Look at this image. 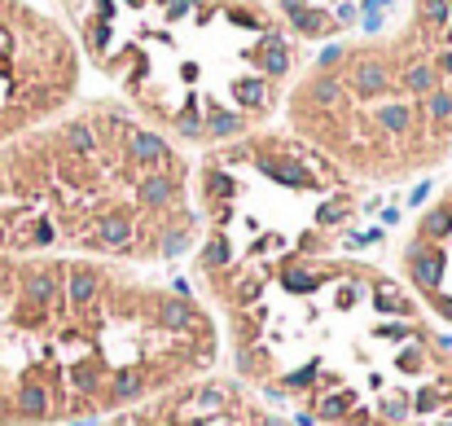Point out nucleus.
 Returning <instances> with one entry per match:
<instances>
[{
    "instance_id": "nucleus-26",
    "label": "nucleus",
    "mask_w": 452,
    "mask_h": 426,
    "mask_svg": "<svg viewBox=\"0 0 452 426\" xmlns=\"http://www.w3.org/2000/svg\"><path fill=\"white\" fill-rule=\"evenodd\" d=\"M343 215H347V211H343V207H338V203H325V207H321V211H316V220H321V224H338V220H343Z\"/></svg>"
},
{
    "instance_id": "nucleus-25",
    "label": "nucleus",
    "mask_w": 452,
    "mask_h": 426,
    "mask_svg": "<svg viewBox=\"0 0 452 426\" xmlns=\"http://www.w3.org/2000/svg\"><path fill=\"white\" fill-rule=\"evenodd\" d=\"M198 405H203V409H224V391L203 387V391H198Z\"/></svg>"
},
{
    "instance_id": "nucleus-35",
    "label": "nucleus",
    "mask_w": 452,
    "mask_h": 426,
    "mask_svg": "<svg viewBox=\"0 0 452 426\" xmlns=\"http://www.w3.org/2000/svg\"><path fill=\"white\" fill-rule=\"evenodd\" d=\"M181 14H189V0H171V5H167V18H181Z\"/></svg>"
},
{
    "instance_id": "nucleus-17",
    "label": "nucleus",
    "mask_w": 452,
    "mask_h": 426,
    "mask_svg": "<svg viewBox=\"0 0 452 426\" xmlns=\"http://www.w3.org/2000/svg\"><path fill=\"white\" fill-rule=\"evenodd\" d=\"M229 264V242L224 238H211L207 246H203V268H224Z\"/></svg>"
},
{
    "instance_id": "nucleus-37",
    "label": "nucleus",
    "mask_w": 452,
    "mask_h": 426,
    "mask_svg": "<svg viewBox=\"0 0 452 426\" xmlns=\"http://www.w3.org/2000/svg\"><path fill=\"white\" fill-rule=\"evenodd\" d=\"M255 294H259V282H246V286H242V304H250Z\"/></svg>"
},
{
    "instance_id": "nucleus-19",
    "label": "nucleus",
    "mask_w": 452,
    "mask_h": 426,
    "mask_svg": "<svg viewBox=\"0 0 452 426\" xmlns=\"http://www.w3.org/2000/svg\"><path fill=\"white\" fill-rule=\"evenodd\" d=\"M426 110H431V119H452V92H443V88L426 92Z\"/></svg>"
},
{
    "instance_id": "nucleus-7",
    "label": "nucleus",
    "mask_w": 452,
    "mask_h": 426,
    "mask_svg": "<svg viewBox=\"0 0 452 426\" xmlns=\"http://www.w3.org/2000/svg\"><path fill=\"white\" fill-rule=\"evenodd\" d=\"M171 193H176V185H171L167 176H145V181L136 185L141 207H167V203H171Z\"/></svg>"
},
{
    "instance_id": "nucleus-9",
    "label": "nucleus",
    "mask_w": 452,
    "mask_h": 426,
    "mask_svg": "<svg viewBox=\"0 0 452 426\" xmlns=\"http://www.w3.org/2000/svg\"><path fill=\"white\" fill-rule=\"evenodd\" d=\"M351 84H356V92H382L387 88V70L378 66V62H360L356 70H351Z\"/></svg>"
},
{
    "instance_id": "nucleus-32",
    "label": "nucleus",
    "mask_w": 452,
    "mask_h": 426,
    "mask_svg": "<svg viewBox=\"0 0 452 426\" xmlns=\"http://www.w3.org/2000/svg\"><path fill=\"white\" fill-rule=\"evenodd\" d=\"M176 128H181L185 137H207V132H203V123H198V119H181Z\"/></svg>"
},
{
    "instance_id": "nucleus-34",
    "label": "nucleus",
    "mask_w": 452,
    "mask_h": 426,
    "mask_svg": "<svg viewBox=\"0 0 452 426\" xmlns=\"http://www.w3.org/2000/svg\"><path fill=\"white\" fill-rule=\"evenodd\" d=\"M378 334H382V339H409V330H404V325H382Z\"/></svg>"
},
{
    "instance_id": "nucleus-27",
    "label": "nucleus",
    "mask_w": 452,
    "mask_h": 426,
    "mask_svg": "<svg viewBox=\"0 0 452 426\" xmlns=\"http://www.w3.org/2000/svg\"><path fill=\"white\" fill-rule=\"evenodd\" d=\"M185 246H189V238H185V233H167V238H163V250H167V255H181Z\"/></svg>"
},
{
    "instance_id": "nucleus-2",
    "label": "nucleus",
    "mask_w": 452,
    "mask_h": 426,
    "mask_svg": "<svg viewBox=\"0 0 452 426\" xmlns=\"http://www.w3.org/2000/svg\"><path fill=\"white\" fill-rule=\"evenodd\" d=\"M409 268H413L417 286L435 290V286H439V277H443V250H426L421 242H413V246H409Z\"/></svg>"
},
{
    "instance_id": "nucleus-12",
    "label": "nucleus",
    "mask_w": 452,
    "mask_h": 426,
    "mask_svg": "<svg viewBox=\"0 0 452 426\" xmlns=\"http://www.w3.org/2000/svg\"><path fill=\"white\" fill-rule=\"evenodd\" d=\"M203 132H207V137H233V132H242V115H224V110H215V115L203 123Z\"/></svg>"
},
{
    "instance_id": "nucleus-3",
    "label": "nucleus",
    "mask_w": 452,
    "mask_h": 426,
    "mask_svg": "<svg viewBox=\"0 0 452 426\" xmlns=\"http://www.w3.org/2000/svg\"><path fill=\"white\" fill-rule=\"evenodd\" d=\"M128 242H132V220H123V215H102V220H97V229H92V246L123 250Z\"/></svg>"
},
{
    "instance_id": "nucleus-14",
    "label": "nucleus",
    "mask_w": 452,
    "mask_h": 426,
    "mask_svg": "<svg viewBox=\"0 0 452 426\" xmlns=\"http://www.w3.org/2000/svg\"><path fill=\"white\" fill-rule=\"evenodd\" d=\"M448 229H452V211L448 207H435L421 220V238H448Z\"/></svg>"
},
{
    "instance_id": "nucleus-28",
    "label": "nucleus",
    "mask_w": 452,
    "mask_h": 426,
    "mask_svg": "<svg viewBox=\"0 0 452 426\" xmlns=\"http://www.w3.org/2000/svg\"><path fill=\"white\" fill-rule=\"evenodd\" d=\"M207 189H211V193H229V189H233V181L224 176V171H211V176H207Z\"/></svg>"
},
{
    "instance_id": "nucleus-39",
    "label": "nucleus",
    "mask_w": 452,
    "mask_h": 426,
    "mask_svg": "<svg viewBox=\"0 0 452 426\" xmlns=\"http://www.w3.org/2000/svg\"><path fill=\"white\" fill-rule=\"evenodd\" d=\"M281 9H290V14H298V9H303V0H281Z\"/></svg>"
},
{
    "instance_id": "nucleus-23",
    "label": "nucleus",
    "mask_w": 452,
    "mask_h": 426,
    "mask_svg": "<svg viewBox=\"0 0 452 426\" xmlns=\"http://www.w3.org/2000/svg\"><path fill=\"white\" fill-rule=\"evenodd\" d=\"M132 395H141V373H128V378L114 387V400H132Z\"/></svg>"
},
{
    "instance_id": "nucleus-21",
    "label": "nucleus",
    "mask_w": 452,
    "mask_h": 426,
    "mask_svg": "<svg viewBox=\"0 0 452 426\" xmlns=\"http://www.w3.org/2000/svg\"><path fill=\"white\" fill-rule=\"evenodd\" d=\"M237 97H242L246 106H259L264 102V84L259 80H246V84H237Z\"/></svg>"
},
{
    "instance_id": "nucleus-24",
    "label": "nucleus",
    "mask_w": 452,
    "mask_h": 426,
    "mask_svg": "<svg viewBox=\"0 0 452 426\" xmlns=\"http://www.w3.org/2000/svg\"><path fill=\"white\" fill-rule=\"evenodd\" d=\"M347 405H351L347 395H330V400L321 405V417H343V413H347Z\"/></svg>"
},
{
    "instance_id": "nucleus-1",
    "label": "nucleus",
    "mask_w": 452,
    "mask_h": 426,
    "mask_svg": "<svg viewBox=\"0 0 452 426\" xmlns=\"http://www.w3.org/2000/svg\"><path fill=\"white\" fill-rule=\"evenodd\" d=\"M66 92V58L53 31L14 0H0V137Z\"/></svg>"
},
{
    "instance_id": "nucleus-29",
    "label": "nucleus",
    "mask_w": 452,
    "mask_h": 426,
    "mask_svg": "<svg viewBox=\"0 0 452 426\" xmlns=\"http://www.w3.org/2000/svg\"><path fill=\"white\" fill-rule=\"evenodd\" d=\"M286 286L290 290H312V272H286Z\"/></svg>"
},
{
    "instance_id": "nucleus-40",
    "label": "nucleus",
    "mask_w": 452,
    "mask_h": 426,
    "mask_svg": "<svg viewBox=\"0 0 452 426\" xmlns=\"http://www.w3.org/2000/svg\"><path fill=\"white\" fill-rule=\"evenodd\" d=\"M439 70H448V75H452V53H443V58H439Z\"/></svg>"
},
{
    "instance_id": "nucleus-8",
    "label": "nucleus",
    "mask_w": 452,
    "mask_h": 426,
    "mask_svg": "<svg viewBox=\"0 0 452 426\" xmlns=\"http://www.w3.org/2000/svg\"><path fill=\"white\" fill-rule=\"evenodd\" d=\"M378 128L391 137H409L413 132V110L409 106H382L378 110Z\"/></svg>"
},
{
    "instance_id": "nucleus-6",
    "label": "nucleus",
    "mask_w": 452,
    "mask_h": 426,
    "mask_svg": "<svg viewBox=\"0 0 452 426\" xmlns=\"http://www.w3.org/2000/svg\"><path fill=\"white\" fill-rule=\"evenodd\" d=\"M97 272H88V268H75V272H66V299H70V308L75 312H84L92 299H97Z\"/></svg>"
},
{
    "instance_id": "nucleus-13",
    "label": "nucleus",
    "mask_w": 452,
    "mask_h": 426,
    "mask_svg": "<svg viewBox=\"0 0 452 426\" xmlns=\"http://www.w3.org/2000/svg\"><path fill=\"white\" fill-rule=\"evenodd\" d=\"M163 321L171 325V330H185V325H193V308L185 304V299H167V304H163Z\"/></svg>"
},
{
    "instance_id": "nucleus-41",
    "label": "nucleus",
    "mask_w": 452,
    "mask_h": 426,
    "mask_svg": "<svg viewBox=\"0 0 452 426\" xmlns=\"http://www.w3.org/2000/svg\"><path fill=\"white\" fill-rule=\"evenodd\" d=\"M443 312H448V316H452V299H443Z\"/></svg>"
},
{
    "instance_id": "nucleus-30",
    "label": "nucleus",
    "mask_w": 452,
    "mask_h": 426,
    "mask_svg": "<svg viewBox=\"0 0 452 426\" xmlns=\"http://www.w3.org/2000/svg\"><path fill=\"white\" fill-rule=\"evenodd\" d=\"M312 378H316V369H298V373H290V378H286V387H290V391H298V387H308Z\"/></svg>"
},
{
    "instance_id": "nucleus-4",
    "label": "nucleus",
    "mask_w": 452,
    "mask_h": 426,
    "mask_svg": "<svg viewBox=\"0 0 452 426\" xmlns=\"http://www.w3.org/2000/svg\"><path fill=\"white\" fill-rule=\"evenodd\" d=\"M128 159H132L136 167L167 163V141L154 137V132H132V141H128Z\"/></svg>"
},
{
    "instance_id": "nucleus-10",
    "label": "nucleus",
    "mask_w": 452,
    "mask_h": 426,
    "mask_svg": "<svg viewBox=\"0 0 452 426\" xmlns=\"http://www.w3.org/2000/svg\"><path fill=\"white\" fill-rule=\"evenodd\" d=\"M259 167L268 171L272 181H281V185H290V189H303V185H308V171L298 167V163H277V159H264Z\"/></svg>"
},
{
    "instance_id": "nucleus-31",
    "label": "nucleus",
    "mask_w": 452,
    "mask_h": 426,
    "mask_svg": "<svg viewBox=\"0 0 452 426\" xmlns=\"http://www.w3.org/2000/svg\"><path fill=\"white\" fill-rule=\"evenodd\" d=\"M431 409H439V395L435 391H421L417 395V413H431Z\"/></svg>"
},
{
    "instance_id": "nucleus-33",
    "label": "nucleus",
    "mask_w": 452,
    "mask_h": 426,
    "mask_svg": "<svg viewBox=\"0 0 452 426\" xmlns=\"http://www.w3.org/2000/svg\"><path fill=\"white\" fill-rule=\"evenodd\" d=\"M382 413H387L391 422H399V417H404V405H399V400H387V405H382Z\"/></svg>"
},
{
    "instance_id": "nucleus-16",
    "label": "nucleus",
    "mask_w": 452,
    "mask_h": 426,
    "mask_svg": "<svg viewBox=\"0 0 452 426\" xmlns=\"http://www.w3.org/2000/svg\"><path fill=\"white\" fill-rule=\"evenodd\" d=\"M294 27L303 31V36H325L330 22H325V14H316V9H298V14H294Z\"/></svg>"
},
{
    "instance_id": "nucleus-22",
    "label": "nucleus",
    "mask_w": 452,
    "mask_h": 426,
    "mask_svg": "<svg viewBox=\"0 0 452 426\" xmlns=\"http://www.w3.org/2000/svg\"><path fill=\"white\" fill-rule=\"evenodd\" d=\"M448 9H452V0H421V14L431 18V22H443Z\"/></svg>"
},
{
    "instance_id": "nucleus-18",
    "label": "nucleus",
    "mask_w": 452,
    "mask_h": 426,
    "mask_svg": "<svg viewBox=\"0 0 452 426\" xmlns=\"http://www.w3.org/2000/svg\"><path fill=\"white\" fill-rule=\"evenodd\" d=\"M264 66H268L272 75H286V66H290V53H286V44H281V40H268V53H264Z\"/></svg>"
},
{
    "instance_id": "nucleus-20",
    "label": "nucleus",
    "mask_w": 452,
    "mask_h": 426,
    "mask_svg": "<svg viewBox=\"0 0 452 426\" xmlns=\"http://www.w3.org/2000/svg\"><path fill=\"white\" fill-rule=\"evenodd\" d=\"M373 304H378V312H395V316H409V312H413V308H409L395 290H382L378 299H373Z\"/></svg>"
},
{
    "instance_id": "nucleus-11",
    "label": "nucleus",
    "mask_w": 452,
    "mask_h": 426,
    "mask_svg": "<svg viewBox=\"0 0 452 426\" xmlns=\"http://www.w3.org/2000/svg\"><path fill=\"white\" fill-rule=\"evenodd\" d=\"M303 102L334 106V102H343V84H338V80H312V84L303 88Z\"/></svg>"
},
{
    "instance_id": "nucleus-15",
    "label": "nucleus",
    "mask_w": 452,
    "mask_h": 426,
    "mask_svg": "<svg viewBox=\"0 0 452 426\" xmlns=\"http://www.w3.org/2000/svg\"><path fill=\"white\" fill-rule=\"evenodd\" d=\"M404 84L413 92H435V66H409L404 70Z\"/></svg>"
},
{
    "instance_id": "nucleus-5",
    "label": "nucleus",
    "mask_w": 452,
    "mask_h": 426,
    "mask_svg": "<svg viewBox=\"0 0 452 426\" xmlns=\"http://www.w3.org/2000/svg\"><path fill=\"white\" fill-rule=\"evenodd\" d=\"M62 149L70 159H92L97 154V128L92 123H66L62 128Z\"/></svg>"
},
{
    "instance_id": "nucleus-36",
    "label": "nucleus",
    "mask_w": 452,
    "mask_h": 426,
    "mask_svg": "<svg viewBox=\"0 0 452 426\" xmlns=\"http://www.w3.org/2000/svg\"><path fill=\"white\" fill-rule=\"evenodd\" d=\"M343 58V48H325V53H321V66H334Z\"/></svg>"
},
{
    "instance_id": "nucleus-38",
    "label": "nucleus",
    "mask_w": 452,
    "mask_h": 426,
    "mask_svg": "<svg viewBox=\"0 0 452 426\" xmlns=\"http://www.w3.org/2000/svg\"><path fill=\"white\" fill-rule=\"evenodd\" d=\"M294 426H316V413H294Z\"/></svg>"
}]
</instances>
